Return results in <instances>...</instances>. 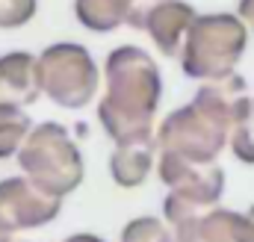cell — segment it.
Instances as JSON below:
<instances>
[{
  "label": "cell",
  "instance_id": "6da1fadb",
  "mask_svg": "<svg viewBox=\"0 0 254 242\" xmlns=\"http://www.w3.org/2000/svg\"><path fill=\"white\" fill-rule=\"evenodd\" d=\"M254 98H249L243 77H225L204 83L187 107L169 113L157 127L160 151L181 154L201 163H216L237 124L252 116Z\"/></svg>",
  "mask_w": 254,
  "mask_h": 242
},
{
  "label": "cell",
  "instance_id": "7a4b0ae2",
  "mask_svg": "<svg viewBox=\"0 0 254 242\" xmlns=\"http://www.w3.org/2000/svg\"><path fill=\"white\" fill-rule=\"evenodd\" d=\"M104 77H107V92L98 104V119L107 136L113 142H122L130 136L154 133V116L163 98V80L151 54H145L136 45H122L107 57Z\"/></svg>",
  "mask_w": 254,
  "mask_h": 242
},
{
  "label": "cell",
  "instance_id": "3957f363",
  "mask_svg": "<svg viewBox=\"0 0 254 242\" xmlns=\"http://www.w3.org/2000/svg\"><path fill=\"white\" fill-rule=\"evenodd\" d=\"M249 33L252 30L240 15H228V12L198 15L181 54L184 74L207 83L234 77L237 62L243 60L249 48Z\"/></svg>",
  "mask_w": 254,
  "mask_h": 242
},
{
  "label": "cell",
  "instance_id": "277c9868",
  "mask_svg": "<svg viewBox=\"0 0 254 242\" xmlns=\"http://www.w3.org/2000/svg\"><path fill=\"white\" fill-rule=\"evenodd\" d=\"M18 166L36 186H42L45 192L57 198H65L68 192H74L86 175L80 148L74 145L68 130L57 121H45L33 127L24 148L18 151Z\"/></svg>",
  "mask_w": 254,
  "mask_h": 242
},
{
  "label": "cell",
  "instance_id": "5b68a950",
  "mask_svg": "<svg viewBox=\"0 0 254 242\" xmlns=\"http://www.w3.org/2000/svg\"><path fill=\"white\" fill-rule=\"evenodd\" d=\"M157 172L160 181L169 186V195L163 201V216L169 225H181L219 207L225 192V172L219 163H201L181 154L160 151Z\"/></svg>",
  "mask_w": 254,
  "mask_h": 242
},
{
  "label": "cell",
  "instance_id": "8992f818",
  "mask_svg": "<svg viewBox=\"0 0 254 242\" xmlns=\"http://www.w3.org/2000/svg\"><path fill=\"white\" fill-rule=\"evenodd\" d=\"M39 77H42V95H48L57 107L65 110H83L98 95V65L83 45L60 42L42 51L39 57Z\"/></svg>",
  "mask_w": 254,
  "mask_h": 242
},
{
  "label": "cell",
  "instance_id": "52a82bcc",
  "mask_svg": "<svg viewBox=\"0 0 254 242\" xmlns=\"http://www.w3.org/2000/svg\"><path fill=\"white\" fill-rule=\"evenodd\" d=\"M198 12L184 0H136L127 27L145 30L163 57H181Z\"/></svg>",
  "mask_w": 254,
  "mask_h": 242
},
{
  "label": "cell",
  "instance_id": "ba28073f",
  "mask_svg": "<svg viewBox=\"0 0 254 242\" xmlns=\"http://www.w3.org/2000/svg\"><path fill=\"white\" fill-rule=\"evenodd\" d=\"M63 210V198L45 192L42 186L24 178L0 181V231L18 234L54 222Z\"/></svg>",
  "mask_w": 254,
  "mask_h": 242
},
{
  "label": "cell",
  "instance_id": "9c48e42d",
  "mask_svg": "<svg viewBox=\"0 0 254 242\" xmlns=\"http://www.w3.org/2000/svg\"><path fill=\"white\" fill-rule=\"evenodd\" d=\"M172 228H175V242H254L252 216L225 207H213Z\"/></svg>",
  "mask_w": 254,
  "mask_h": 242
},
{
  "label": "cell",
  "instance_id": "30bf717a",
  "mask_svg": "<svg viewBox=\"0 0 254 242\" xmlns=\"http://www.w3.org/2000/svg\"><path fill=\"white\" fill-rule=\"evenodd\" d=\"M160 145H157V133H142V136H130L116 142V151L110 157V175L113 181L125 189L142 186L148 181L154 163L160 160Z\"/></svg>",
  "mask_w": 254,
  "mask_h": 242
},
{
  "label": "cell",
  "instance_id": "8fae6325",
  "mask_svg": "<svg viewBox=\"0 0 254 242\" xmlns=\"http://www.w3.org/2000/svg\"><path fill=\"white\" fill-rule=\"evenodd\" d=\"M42 95L39 60L27 51H9L0 57V101L27 107Z\"/></svg>",
  "mask_w": 254,
  "mask_h": 242
},
{
  "label": "cell",
  "instance_id": "7c38bea8",
  "mask_svg": "<svg viewBox=\"0 0 254 242\" xmlns=\"http://www.w3.org/2000/svg\"><path fill=\"white\" fill-rule=\"evenodd\" d=\"M136 0H74V15L80 27L92 33H113L130 21Z\"/></svg>",
  "mask_w": 254,
  "mask_h": 242
},
{
  "label": "cell",
  "instance_id": "4fadbf2b",
  "mask_svg": "<svg viewBox=\"0 0 254 242\" xmlns=\"http://www.w3.org/2000/svg\"><path fill=\"white\" fill-rule=\"evenodd\" d=\"M30 133H33V121L24 113V107L0 101V160L15 157Z\"/></svg>",
  "mask_w": 254,
  "mask_h": 242
},
{
  "label": "cell",
  "instance_id": "5bb4252c",
  "mask_svg": "<svg viewBox=\"0 0 254 242\" xmlns=\"http://www.w3.org/2000/svg\"><path fill=\"white\" fill-rule=\"evenodd\" d=\"M122 242H175V228L157 216H139L122 228Z\"/></svg>",
  "mask_w": 254,
  "mask_h": 242
},
{
  "label": "cell",
  "instance_id": "9a60e30c",
  "mask_svg": "<svg viewBox=\"0 0 254 242\" xmlns=\"http://www.w3.org/2000/svg\"><path fill=\"white\" fill-rule=\"evenodd\" d=\"M39 0H0V30H18L36 18Z\"/></svg>",
  "mask_w": 254,
  "mask_h": 242
},
{
  "label": "cell",
  "instance_id": "2e32d148",
  "mask_svg": "<svg viewBox=\"0 0 254 242\" xmlns=\"http://www.w3.org/2000/svg\"><path fill=\"white\" fill-rule=\"evenodd\" d=\"M231 151H234V157H237L240 163L254 166V124H252V116L243 121V124L234 127V133H231Z\"/></svg>",
  "mask_w": 254,
  "mask_h": 242
},
{
  "label": "cell",
  "instance_id": "e0dca14e",
  "mask_svg": "<svg viewBox=\"0 0 254 242\" xmlns=\"http://www.w3.org/2000/svg\"><path fill=\"white\" fill-rule=\"evenodd\" d=\"M237 15L246 21V27L254 33V0H240V6H237Z\"/></svg>",
  "mask_w": 254,
  "mask_h": 242
},
{
  "label": "cell",
  "instance_id": "ac0fdd59",
  "mask_svg": "<svg viewBox=\"0 0 254 242\" xmlns=\"http://www.w3.org/2000/svg\"><path fill=\"white\" fill-rule=\"evenodd\" d=\"M65 242H104V240L95 237V234H74V237H68Z\"/></svg>",
  "mask_w": 254,
  "mask_h": 242
},
{
  "label": "cell",
  "instance_id": "d6986e66",
  "mask_svg": "<svg viewBox=\"0 0 254 242\" xmlns=\"http://www.w3.org/2000/svg\"><path fill=\"white\" fill-rule=\"evenodd\" d=\"M0 242H12V234H6V231H0Z\"/></svg>",
  "mask_w": 254,
  "mask_h": 242
},
{
  "label": "cell",
  "instance_id": "ffe728a7",
  "mask_svg": "<svg viewBox=\"0 0 254 242\" xmlns=\"http://www.w3.org/2000/svg\"><path fill=\"white\" fill-rule=\"evenodd\" d=\"M249 216H252V222H254V204H252V210H249Z\"/></svg>",
  "mask_w": 254,
  "mask_h": 242
},
{
  "label": "cell",
  "instance_id": "44dd1931",
  "mask_svg": "<svg viewBox=\"0 0 254 242\" xmlns=\"http://www.w3.org/2000/svg\"><path fill=\"white\" fill-rule=\"evenodd\" d=\"M252 124H254V107H252Z\"/></svg>",
  "mask_w": 254,
  "mask_h": 242
}]
</instances>
